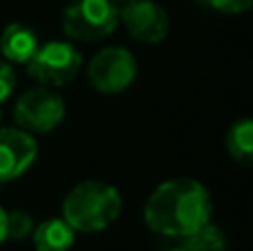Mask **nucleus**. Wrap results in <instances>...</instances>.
Listing matches in <instances>:
<instances>
[{"label": "nucleus", "instance_id": "obj_1", "mask_svg": "<svg viewBox=\"0 0 253 251\" xmlns=\"http://www.w3.org/2000/svg\"><path fill=\"white\" fill-rule=\"evenodd\" d=\"M213 198L196 178H169L149 194L142 207V220L149 231L165 238H187L211 222Z\"/></svg>", "mask_w": 253, "mask_h": 251}, {"label": "nucleus", "instance_id": "obj_2", "mask_svg": "<svg viewBox=\"0 0 253 251\" xmlns=\"http://www.w3.org/2000/svg\"><path fill=\"white\" fill-rule=\"evenodd\" d=\"M123 213V194L111 182L89 178L69 189L62 200V218L76 234H98Z\"/></svg>", "mask_w": 253, "mask_h": 251}, {"label": "nucleus", "instance_id": "obj_3", "mask_svg": "<svg viewBox=\"0 0 253 251\" xmlns=\"http://www.w3.org/2000/svg\"><path fill=\"white\" fill-rule=\"evenodd\" d=\"M118 25V7L111 0H71L62 11V31L71 42L105 40Z\"/></svg>", "mask_w": 253, "mask_h": 251}, {"label": "nucleus", "instance_id": "obj_4", "mask_svg": "<svg viewBox=\"0 0 253 251\" xmlns=\"http://www.w3.org/2000/svg\"><path fill=\"white\" fill-rule=\"evenodd\" d=\"M25 67L31 80L42 87L58 89L76 80L83 69V53L71 40H49L40 42Z\"/></svg>", "mask_w": 253, "mask_h": 251}, {"label": "nucleus", "instance_id": "obj_5", "mask_svg": "<svg viewBox=\"0 0 253 251\" xmlns=\"http://www.w3.org/2000/svg\"><path fill=\"white\" fill-rule=\"evenodd\" d=\"M67 116V102L56 89L51 87H31L16 100L13 107V120L16 127L31 136L51 133L62 125Z\"/></svg>", "mask_w": 253, "mask_h": 251}, {"label": "nucleus", "instance_id": "obj_6", "mask_svg": "<svg viewBox=\"0 0 253 251\" xmlns=\"http://www.w3.org/2000/svg\"><path fill=\"white\" fill-rule=\"evenodd\" d=\"M138 60L126 47H105L87 65L89 84L102 96H118L135 83Z\"/></svg>", "mask_w": 253, "mask_h": 251}, {"label": "nucleus", "instance_id": "obj_7", "mask_svg": "<svg viewBox=\"0 0 253 251\" xmlns=\"http://www.w3.org/2000/svg\"><path fill=\"white\" fill-rule=\"evenodd\" d=\"M118 20L131 38L144 44L167 40L171 29L169 13L156 0H126L118 9Z\"/></svg>", "mask_w": 253, "mask_h": 251}, {"label": "nucleus", "instance_id": "obj_8", "mask_svg": "<svg viewBox=\"0 0 253 251\" xmlns=\"http://www.w3.org/2000/svg\"><path fill=\"white\" fill-rule=\"evenodd\" d=\"M38 158L36 136L20 127H0V182L25 176Z\"/></svg>", "mask_w": 253, "mask_h": 251}, {"label": "nucleus", "instance_id": "obj_9", "mask_svg": "<svg viewBox=\"0 0 253 251\" xmlns=\"http://www.w3.org/2000/svg\"><path fill=\"white\" fill-rule=\"evenodd\" d=\"M40 47V36L31 25L20 20L9 22L0 34V56L11 65H27Z\"/></svg>", "mask_w": 253, "mask_h": 251}, {"label": "nucleus", "instance_id": "obj_10", "mask_svg": "<svg viewBox=\"0 0 253 251\" xmlns=\"http://www.w3.org/2000/svg\"><path fill=\"white\" fill-rule=\"evenodd\" d=\"M29 238L36 251H71L76 243V231L62 216H56L36 225Z\"/></svg>", "mask_w": 253, "mask_h": 251}, {"label": "nucleus", "instance_id": "obj_11", "mask_svg": "<svg viewBox=\"0 0 253 251\" xmlns=\"http://www.w3.org/2000/svg\"><path fill=\"white\" fill-rule=\"evenodd\" d=\"M227 151L236 163L249 165L253 158V120L242 118L229 127L227 131Z\"/></svg>", "mask_w": 253, "mask_h": 251}, {"label": "nucleus", "instance_id": "obj_12", "mask_svg": "<svg viewBox=\"0 0 253 251\" xmlns=\"http://www.w3.org/2000/svg\"><path fill=\"white\" fill-rule=\"evenodd\" d=\"M182 249L184 251H227L229 243L224 231L213 222H207L187 238H182Z\"/></svg>", "mask_w": 253, "mask_h": 251}, {"label": "nucleus", "instance_id": "obj_13", "mask_svg": "<svg viewBox=\"0 0 253 251\" xmlns=\"http://www.w3.org/2000/svg\"><path fill=\"white\" fill-rule=\"evenodd\" d=\"M4 227H7V240H25L31 236L36 222L29 211L11 209V211H7V225Z\"/></svg>", "mask_w": 253, "mask_h": 251}, {"label": "nucleus", "instance_id": "obj_14", "mask_svg": "<svg viewBox=\"0 0 253 251\" xmlns=\"http://www.w3.org/2000/svg\"><path fill=\"white\" fill-rule=\"evenodd\" d=\"M18 87V76L11 62H7L4 58H0V107L13 96Z\"/></svg>", "mask_w": 253, "mask_h": 251}, {"label": "nucleus", "instance_id": "obj_15", "mask_svg": "<svg viewBox=\"0 0 253 251\" xmlns=\"http://www.w3.org/2000/svg\"><path fill=\"white\" fill-rule=\"evenodd\" d=\"M200 2L207 4L209 9H213V11L233 13V16H238V13L249 11L253 0H200Z\"/></svg>", "mask_w": 253, "mask_h": 251}, {"label": "nucleus", "instance_id": "obj_16", "mask_svg": "<svg viewBox=\"0 0 253 251\" xmlns=\"http://www.w3.org/2000/svg\"><path fill=\"white\" fill-rule=\"evenodd\" d=\"M4 225H7V211L0 207V245L7 240V227Z\"/></svg>", "mask_w": 253, "mask_h": 251}, {"label": "nucleus", "instance_id": "obj_17", "mask_svg": "<svg viewBox=\"0 0 253 251\" xmlns=\"http://www.w3.org/2000/svg\"><path fill=\"white\" fill-rule=\"evenodd\" d=\"M169 251H184L182 247H175V249H169Z\"/></svg>", "mask_w": 253, "mask_h": 251}, {"label": "nucleus", "instance_id": "obj_18", "mask_svg": "<svg viewBox=\"0 0 253 251\" xmlns=\"http://www.w3.org/2000/svg\"><path fill=\"white\" fill-rule=\"evenodd\" d=\"M0 118H2V107H0Z\"/></svg>", "mask_w": 253, "mask_h": 251}]
</instances>
